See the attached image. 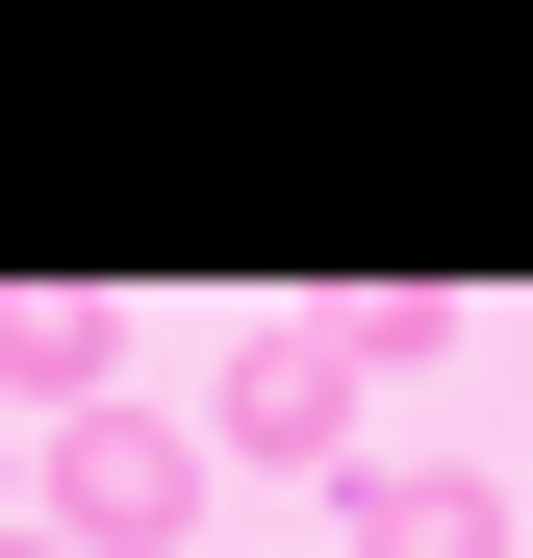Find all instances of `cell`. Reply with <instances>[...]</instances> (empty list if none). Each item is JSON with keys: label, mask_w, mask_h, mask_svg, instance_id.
<instances>
[{"label": "cell", "mask_w": 533, "mask_h": 558, "mask_svg": "<svg viewBox=\"0 0 533 558\" xmlns=\"http://www.w3.org/2000/svg\"><path fill=\"white\" fill-rule=\"evenodd\" d=\"M26 533L51 558H178V533H204V432H178V407H76L26 457Z\"/></svg>", "instance_id": "obj_1"}, {"label": "cell", "mask_w": 533, "mask_h": 558, "mask_svg": "<svg viewBox=\"0 0 533 558\" xmlns=\"http://www.w3.org/2000/svg\"><path fill=\"white\" fill-rule=\"evenodd\" d=\"M204 432L254 457V483H330V457H355V355L330 330H229L204 355Z\"/></svg>", "instance_id": "obj_2"}, {"label": "cell", "mask_w": 533, "mask_h": 558, "mask_svg": "<svg viewBox=\"0 0 533 558\" xmlns=\"http://www.w3.org/2000/svg\"><path fill=\"white\" fill-rule=\"evenodd\" d=\"M76 407H128V305L102 279H0V432H76Z\"/></svg>", "instance_id": "obj_3"}, {"label": "cell", "mask_w": 533, "mask_h": 558, "mask_svg": "<svg viewBox=\"0 0 533 558\" xmlns=\"http://www.w3.org/2000/svg\"><path fill=\"white\" fill-rule=\"evenodd\" d=\"M330 558H508V508L458 457H330Z\"/></svg>", "instance_id": "obj_4"}, {"label": "cell", "mask_w": 533, "mask_h": 558, "mask_svg": "<svg viewBox=\"0 0 533 558\" xmlns=\"http://www.w3.org/2000/svg\"><path fill=\"white\" fill-rule=\"evenodd\" d=\"M330 355H355V381H432V355H458V279H330V305H305Z\"/></svg>", "instance_id": "obj_5"}, {"label": "cell", "mask_w": 533, "mask_h": 558, "mask_svg": "<svg viewBox=\"0 0 533 558\" xmlns=\"http://www.w3.org/2000/svg\"><path fill=\"white\" fill-rule=\"evenodd\" d=\"M0 533H26V457H0Z\"/></svg>", "instance_id": "obj_6"}, {"label": "cell", "mask_w": 533, "mask_h": 558, "mask_svg": "<svg viewBox=\"0 0 533 558\" xmlns=\"http://www.w3.org/2000/svg\"><path fill=\"white\" fill-rule=\"evenodd\" d=\"M0 558H51V533H0Z\"/></svg>", "instance_id": "obj_7"}]
</instances>
